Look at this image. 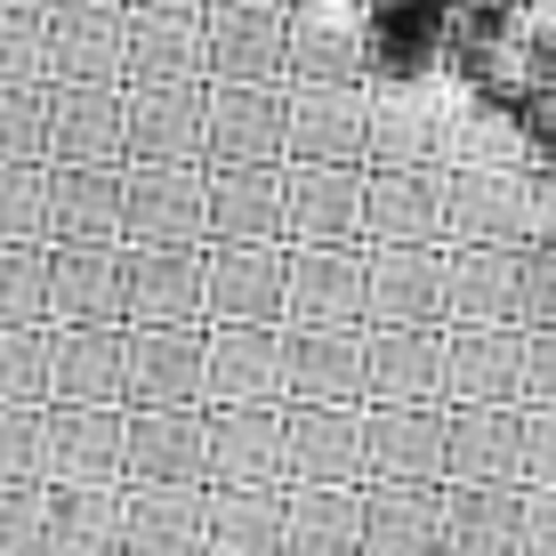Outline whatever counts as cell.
Returning a JSON list of instances; mask_svg holds the SVG:
<instances>
[]
</instances>
